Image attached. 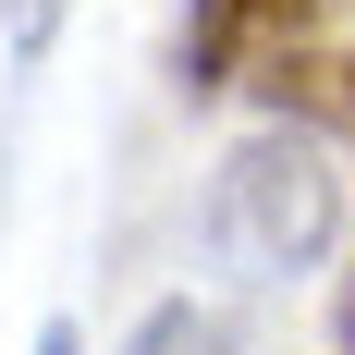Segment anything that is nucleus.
<instances>
[{"label":"nucleus","instance_id":"20e7f679","mask_svg":"<svg viewBox=\"0 0 355 355\" xmlns=\"http://www.w3.org/2000/svg\"><path fill=\"white\" fill-rule=\"evenodd\" d=\"M0 37H12V62H37L62 37V0H0Z\"/></svg>","mask_w":355,"mask_h":355},{"label":"nucleus","instance_id":"f257e3e1","mask_svg":"<svg viewBox=\"0 0 355 355\" xmlns=\"http://www.w3.org/2000/svg\"><path fill=\"white\" fill-rule=\"evenodd\" d=\"M184 86H257L294 135H355V0H196Z\"/></svg>","mask_w":355,"mask_h":355},{"label":"nucleus","instance_id":"7ed1b4c3","mask_svg":"<svg viewBox=\"0 0 355 355\" xmlns=\"http://www.w3.org/2000/svg\"><path fill=\"white\" fill-rule=\"evenodd\" d=\"M123 355H233V331H220L196 294H172V306H147V319H135V343H123Z\"/></svg>","mask_w":355,"mask_h":355},{"label":"nucleus","instance_id":"f03ea898","mask_svg":"<svg viewBox=\"0 0 355 355\" xmlns=\"http://www.w3.org/2000/svg\"><path fill=\"white\" fill-rule=\"evenodd\" d=\"M331 233H343V184H331L319 135H294V123L245 135L196 196V245L220 282H294V270H319Z\"/></svg>","mask_w":355,"mask_h":355},{"label":"nucleus","instance_id":"423d86ee","mask_svg":"<svg viewBox=\"0 0 355 355\" xmlns=\"http://www.w3.org/2000/svg\"><path fill=\"white\" fill-rule=\"evenodd\" d=\"M343 343H355V282H343Z\"/></svg>","mask_w":355,"mask_h":355},{"label":"nucleus","instance_id":"39448f33","mask_svg":"<svg viewBox=\"0 0 355 355\" xmlns=\"http://www.w3.org/2000/svg\"><path fill=\"white\" fill-rule=\"evenodd\" d=\"M37 355H86V343H73V319H49V331H37Z\"/></svg>","mask_w":355,"mask_h":355}]
</instances>
